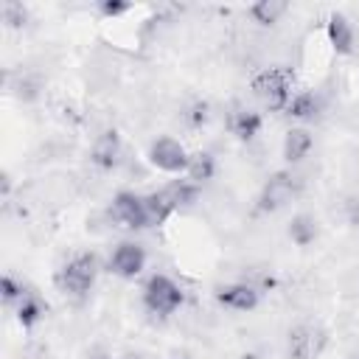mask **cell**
Listing matches in <instances>:
<instances>
[{
    "mask_svg": "<svg viewBox=\"0 0 359 359\" xmlns=\"http://www.w3.org/2000/svg\"><path fill=\"white\" fill-rule=\"evenodd\" d=\"M188 121H191L194 126H199V123H205V121H208V104H194V109H191V115H188Z\"/></svg>",
    "mask_w": 359,
    "mask_h": 359,
    "instance_id": "obj_23",
    "label": "cell"
},
{
    "mask_svg": "<svg viewBox=\"0 0 359 359\" xmlns=\"http://www.w3.org/2000/svg\"><path fill=\"white\" fill-rule=\"evenodd\" d=\"M160 191L165 194V199L171 202L174 210H182V208H188V205H194V202L199 199V185L191 182L188 177H177V180H171L168 185H163Z\"/></svg>",
    "mask_w": 359,
    "mask_h": 359,
    "instance_id": "obj_14",
    "label": "cell"
},
{
    "mask_svg": "<svg viewBox=\"0 0 359 359\" xmlns=\"http://www.w3.org/2000/svg\"><path fill=\"white\" fill-rule=\"evenodd\" d=\"M182 300H185V294H182L180 283H174L163 272L149 275V280L143 283V306L157 317H171L174 311H180Z\"/></svg>",
    "mask_w": 359,
    "mask_h": 359,
    "instance_id": "obj_3",
    "label": "cell"
},
{
    "mask_svg": "<svg viewBox=\"0 0 359 359\" xmlns=\"http://www.w3.org/2000/svg\"><path fill=\"white\" fill-rule=\"evenodd\" d=\"M146 269V250L135 241H121L112 255H109V272L123 278V280H135L140 272Z\"/></svg>",
    "mask_w": 359,
    "mask_h": 359,
    "instance_id": "obj_8",
    "label": "cell"
},
{
    "mask_svg": "<svg viewBox=\"0 0 359 359\" xmlns=\"http://www.w3.org/2000/svg\"><path fill=\"white\" fill-rule=\"evenodd\" d=\"M25 286L14 278V275H3L0 278V297H3V306H8V309H17V303L25 297Z\"/></svg>",
    "mask_w": 359,
    "mask_h": 359,
    "instance_id": "obj_20",
    "label": "cell"
},
{
    "mask_svg": "<svg viewBox=\"0 0 359 359\" xmlns=\"http://www.w3.org/2000/svg\"><path fill=\"white\" fill-rule=\"evenodd\" d=\"M0 14H3V22H6L8 28H22V25H25V20H28L25 6H22V3H17V0H6V3L0 6Z\"/></svg>",
    "mask_w": 359,
    "mask_h": 359,
    "instance_id": "obj_21",
    "label": "cell"
},
{
    "mask_svg": "<svg viewBox=\"0 0 359 359\" xmlns=\"http://www.w3.org/2000/svg\"><path fill=\"white\" fill-rule=\"evenodd\" d=\"M292 84H294V76H292V70H286V67H264V70H258L255 76H252V81H250V90H252V95L266 107V109H272V112H286V107H289V101H292Z\"/></svg>",
    "mask_w": 359,
    "mask_h": 359,
    "instance_id": "obj_1",
    "label": "cell"
},
{
    "mask_svg": "<svg viewBox=\"0 0 359 359\" xmlns=\"http://www.w3.org/2000/svg\"><path fill=\"white\" fill-rule=\"evenodd\" d=\"M300 188H303V180L297 177V174H292V171H278V174H272L264 185H261V194H258V210L261 213H275V210H280V208H286L297 194H300Z\"/></svg>",
    "mask_w": 359,
    "mask_h": 359,
    "instance_id": "obj_5",
    "label": "cell"
},
{
    "mask_svg": "<svg viewBox=\"0 0 359 359\" xmlns=\"http://www.w3.org/2000/svg\"><path fill=\"white\" fill-rule=\"evenodd\" d=\"M109 213L126 230H143V227L151 224L149 222V210H146V199L140 194H132V191H118L112 196Z\"/></svg>",
    "mask_w": 359,
    "mask_h": 359,
    "instance_id": "obj_7",
    "label": "cell"
},
{
    "mask_svg": "<svg viewBox=\"0 0 359 359\" xmlns=\"http://www.w3.org/2000/svg\"><path fill=\"white\" fill-rule=\"evenodd\" d=\"M121 135L115 129H104L101 135H95L93 149H90V163L101 171H112L121 163Z\"/></svg>",
    "mask_w": 359,
    "mask_h": 359,
    "instance_id": "obj_10",
    "label": "cell"
},
{
    "mask_svg": "<svg viewBox=\"0 0 359 359\" xmlns=\"http://www.w3.org/2000/svg\"><path fill=\"white\" fill-rule=\"evenodd\" d=\"M146 199V210H149V222L151 224H163V222H168L177 210L171 208V202L165 199V194L163 191H154V194H149V196H143Z\"/></svg>",
    "mask_w": 359,
    "mask_h": 359,
    "instance_id": "obj_19",
    "label": "cell"
},
{
    "mask_svg": "<svg viewBox=\"0 0 359 359\" xmlns=\"http://www.w3.org/2000/svg\"><path fill=\"white\" fill-rule=\"evenodd\" d=\"M264 126V118L250 107H233L227 112V129L238 140H252Z\"/></svg>",
    "mask_w": 359,
    "mask_h": 359,
    "instance_id": "obj_11",
    "label": "cell"
},
{
    "mask_svg": "<svg viewBox=\"0 0 359 359\" xmlns=\"http://www.w3.org/2000/svg\"><path fill=\"white\" fill-rule=\"evenodd\" d=\"M216 303L230 309V311H252L261 303V292L252 283H244V280L224 283V286L216 289Z\"/></svg>",
    "mask_w": 359,
    "mask_h": 359,
    "instance_id": "obj_9",
    "label": "cell"
},
{
    "mask_svg": "<svg viewBox=\"0 0 359 359\" xmlns=\"http://www.w3.org/2000/svg\"><path fill=\"white\" fill-rule=\"evenodd\" d=\"M213 174H216V160H213V154H208V151L191 154V163H188V171H185V177H188L191 182L202 185V182L213 180Z\"/></svg>",
    "mask_w": 359,
    "mask_h": 359,
    "instance_id": "obj_17",
    "label": "cell"
},
{
    "mask_svg": "<svg viewBox=\"0 0 359 359\" xmlns=\"http://www.w3.org/2000/svg\"><path fill=\"white\" fill-rule=\"evenodd\" d=\"M325 36H328V45L339 53V56H348L353 50V25L345 14L334 11L325 22Z\"/></svg>",
    "mask_w": 359,
    "mask_h": 359,
    "instance_id": "obj_12",
    "label": "cell"
},
{
    "mask_svg": "<svg viewBox=\"0 0 359 359\" xmlns=\"http://www.w3.org/2000/svg\"><path fill=\"white\" fill-rule=\"evenodd\" d=\"M286 115L294 118V121H314L320 115V98L314 93H309V90L294 93L289 107H286Z\"/></svg>",
    "mask_w": 359,
    "mask_h": 359,
    "instance_id": "obj_15",
    "label": "cell"
},
{
    "mask_svg": "<svg viewBox=\"0 0 359 359\" xmlns=\"http://www.w3.org/2000/svg\"><path fill=\"white\" fill-rule=\"evenodd\" d=\"M286 11H289V6L283 0H258V3H252L247 8L252 22H258V25H275Z\"/></svg>",
    "mask_w": 359,
    "mask_h": 359,
    "instance_id": "obj_16",
    "label": "cell"
},
{
    "mask_svg": "<svg viewBox=\"0 0 359 359\" xmlns=\"http://www.w3.org/2000/svg\"><path fill=\"white\" fill-rule=\"evenodd\" d=\"M132 6L129 3H121V0H104V3H98V11L104 14V17H121V14H126Z\"/></svg>",
    "mask_w": 359,
    "mask_h": 359,
    "instance_id": "obj_22",
    "label": "cell"
},
{
    "mask_svg": "<svg viewBox=\"0 0 359 359\" xmlns=\"http://www.w3.org/2000/svg\"><path fill=\"white\" fill-rule=\"evenodd\" d=\"M328 348V331L320 323H297L286 334V353L289 359H320Z\"/></svg>",
    "mask_w": 359,
    "mask_h": 359,
    "instance_id": "obj_4",
    "label": "cell"
},
{
    "mask_svg": "<svg viewBox=\"0 0 359 359\" xmlns=\"http://www.w3.org/2000/svg\"><path fill=\"white\" fill-rule=\"evenodd\" d=\"M17 323L22 325V328H31V325H36L39 320H42V314H45V303L34 294V292H25V297L17 303Z\"/></svg>",
    "mask_w": 359,
    "mask_h": 359,
    "instance_id": "obj_18",
    "label": "cell"
},
{
    "mask_svg": "<svg viewBox=\"0 0 359 359\" xmlns=\"http://www.w3.org/2000/svg\"><path fill=\"white\" fill-rule=\"evenodd\" d=\"M149 163L157 168V171H165V174H185L188 171V163H191V154L185 151V146L174 137H157L149 151H146Z\"/></svg>",
    "mask_w": 359,
    "mask_h": 359,
    "instance_id": "obj_6",
    "label": "cell"
},
{
    "mask_svg": "<svg viewBox=\"0 0 359 359\" xmlns=\"http://www.w3.org/2000/svg\"><path fill=\"white\" fill-rule=\"evenodd\" d=\"M95 278H98V261H95V255L79 252V255H73L70 261L62 264V269L56 272V286L65 294L81 297V294H87L93 289Z\"/></svg>",
    "mask_w": 359,
    "mask_h": 359,
    "instance_id": "obj_2",
    "label": "cell"
},
{
    "mask_svg": "<svg viewBox=\"0 0 359 359\" xmlns=\"http://www.w3.org/2000/svg\"><path fill=\"white\" fill-rule=\"evenodd\" d=\"M311 149H314V135L306 126H292L283 135V157H286V163L306 160L311 154Z\"/></svg>",
    "mask_w": 359,
    "mask_h": 359,
    "instance_id": "obj_13",
    "label": "cell"
}]
</instances>
